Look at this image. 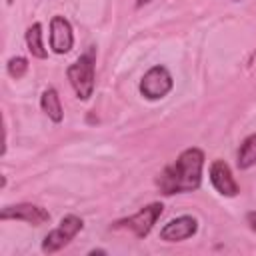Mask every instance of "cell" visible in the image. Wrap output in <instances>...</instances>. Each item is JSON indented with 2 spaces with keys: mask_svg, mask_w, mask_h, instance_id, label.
Wrapping results in <instances>:
<instances>
[{
  "mask_svg": "<svg viewBox=\"0 0 256 256\" xmlns=\"http://www.w3.org/2000/svg\"><path fill=\"white\" fill-rule=\"evenodd\" d=\"M202 168H204V152L200 148H186L180 152L176 162L166 166L158 176L156 184L162 194H182L194 192L202 184Z\"/></svg>",
  "mask_w": 256,
  "mask_h": 256,
  "instance_id": "cell-1",
  "label": "cell"
},
{
  "mask_svg": "<svg viewBox=\"0 0 256 256\" xmlns=\"http://www.w3.org/2000/svg\"><path fill=\"white\" fill-rule=\"evenodd\" d=\"M94 64H96V50L88 48L66 70V76L80 100H88L94 92Z\"/></svg>",
  "mask_w": 256,
  "mask_h": 256,
  "instance_id": "cell-2",
  "label": "cell"
},
{
  "mask_svg": "<svg viewBox=\"0 0 256 256\" xmlns=\"http://www.w3.org/2000/svg\"><path fill=\"white\" fill-rule=\"evenodd\" d=\"M82 226H84V222H82L80 216H76V214H66V216L60 220V224H58L52 232H48L46 238L42 240V252H44V254H54V252L62 250V248L68 246L70 240L82 230Z\"/></svg>",
  "mask_w": 256,
  "mask_h": 256,
  "instance_id": "cell-3",
  "label": "cell"
},
{
  "mask_svg": "<svg viewBox=\"0 0 256 256\" xmlns=\"http://www.w3.org/2000/svg\"><path fill=\"white\" fill-rule=\"evenodd\" d=\"M162 212H164V206L160 202H152V204L140 208L136 214H132V216H128L124 220L114 222L112 228H116V230L118 228H128V230L134 232L136 238H146L150 234V230L154 228L156 220L162 216Z\"/></svg>",
  "mask_w": 256,
  "mask_h": 256,
  "instance_id": "cell-4",
  "label": "cell"
},
{
  "mask_svg": "<svg viewBox=\"0 0 256 256\" xmlns=\"http://www.w3.org/2000/svg\"><path fill=\"white\" fill-rule=\"evenodd\" d=\"M174 86L172 74L166 66H152L140 80V94L148 100H160L164 98Z\"/></svg>",
  "mask_w": 256,
  "mask_h": 256,
  "instance_id": "cell-5",
  "label": "cell"
},
{
  "mask_svg": "<svg viewBox=\"0 0 256 256\" xmlns=\"http://www.w3.org/2000/svg\"><path fill=\"white\" fill-rule=\"evenodd\" d=\"M0 220H22L28 222L32 226H42L50 220V212L42 206L30 204V202H20V204H12V206H4L0 212Z\"/></svg>",
  "mask_w": 256,
  "mask_h": 256,
  "instance_id": "cell-6",
  "label": "cell"
},
{
  "mask_svg": "<svg viewBox=\"0 0 256 256\" xmlns=\"http://www.w3.org/2000/svg\"><path fill=\"white\" fill-rule=\"evenodd\" d=\"M74 46L72 26L64 16H52L50 20V48L56 54H66Z\"/></svg>",
  "mask_w": 256,
  "mask_h": 256,
  "instance_id": "cell-7",
  "label": "cell"
},
{
  "mask_svg": "<svg viewBox=\"0 0 256 256\" xmlns=\"http://www.w3.org/2000/svg\"><path fill=\"white\" fill-rule=\"evenodd\" d=\"M198 230V222L194 216H178V218H172L168 224L162 226L160 230V238L164 242H182L186 238H192Z\"/></svg>",
  "mask_w": 256,
  "mask_h": 256,
  "instance_id": "cell-8",
  "label": "cell"
},
{
  "mask_svg": "<svg viewBox=\"0 0 256 256\" xmlns=\"http://www.w3.org/2000/svg\"><path fill=\"white\" fill-rule=\"evenodd\" d=\"M210 182L216 188V192L222 194V196L232 198L240 192V188H238V184L232 176V170L224 160H214L210 164Z\"/></svg>",
  "mask_w": 256,
  "mask_h": 256,
  "instance_id": "cell-9",
  "label": "cell"
},
{
  "mask_svg": "<svg viewBox=\"0 0 256 256\" xmlns=\"http://www.w3.org/2000/svg\"><path fill=\"white\" fill-rule=\"evenodd\" d=\"M40 106H42V112L52 120V122H62L64 118V110H62V102H60V96L56 92V88L48 86L42 96H40Z\"/></svg>",
  "mask_w": 256,
  "mask_h": 256,
  "instance_id": "cell-10",
  "label": "cell"
},
{
  "mask_svg": "<svg viewBox=\"0 0 256 256\" xmlns=\"http://www.w3.org/2000/svg\"><path fill=\"white\" fill-rule=\"evenodd\" d=\"M26 46H28V52L40 60H44L48 56V50L44 48V42H42V24L40 22H34L32 26H28L26 30Z\"/></svg>",
  "mask_w": 256,
  "mask_h": 256,
  "instance_id": "cell-11",
  "label": "cell"
},
{
  "mask_svg": "<svg viewBox=\"0 0 256 256\" xmlns=\"http://www.w3.org/2000/svg\"><path fill=\"white\" fill-rule=\"evenodd\" d=\"M236 164L240 170H248V168L256 166V134H250L244 138V142L240 144V150H238Z\"/></svg>",
  "mask_w": 256,
  "mask_h": 256,
  "instance_id": "cell-12",
  "label": "cell"
},
{
  "mask_svg": "<svg viewBox=\"0 0 256 256\" xmlns=\"http://www.w3.org/2000/svg\"><path fill=\"white\" fill-rule=\"evenodd\" d=\"M6 70H8V74H10L12 78L20 80V78L28 72V60H26L24 56H12V58L8 60V64H6Z\"/></svg>",
  "mask_w": 256,
  "mask_h": 256,
  "instance_id": "cell-13",
  "label": "cell"
},
{
  "mask_svg": "<svg viewBox=\"0 0 256 256\" xmlns=\"http://www.w3.org/2000/svg\"><path fill=\"white\" fill-rule=\"evenodd\" d=\"M246 224H248V228H250L252 232H256V210H250V212L246 214Z\"/></svg>",
  "mask_w": 256,
  "mask_h": 256,
  "instance_id": "cell-14",
  "label": "cell"
},
{
  "mask_svg": "<svg viewBox=\"0 0 256 256\" xmlns=\"http://www.w3.org/2000/svg\"><path fill=\"white\" fill-rule=\"evenodd\" d=\"M148 2H152V0H136V8H142V6L148 4Z\"/></svg>",
  "mask_w": 256,
  "mask_h": 256,
  "instance_id": "cell-15",
  "label": "cell"
},
{
  "mask_svg": "<svg viewBox=\"0 0 256 256\" xmlns=\"http://www.w3.org/2000/svg\"><path fill=\"white\" fill-rule=\"evenodd\" d=\"M90 254H106V250H90Z\"/></svg>",
  "mask_w": 256,
  "mask_h": 256,
  "instance_id": "cell-16",
  "label": "cell"
}]
</instances>
